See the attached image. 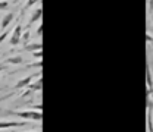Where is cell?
I'll return each mask as SVG.
<instances>
[{
    "label": "cell",
    "mask_w": 153,
    "mask_h": 132,
    "mask_svg": "<svg viewBox=\"0 0 153 132\" xmlns=\"http://www.w3.org/2000/svg\"><path fill=\"white\" fill-rule=\"evenodd\" d=\"M7 4H9L7 1H0V9H6V7H7Z\"/></svg>",
    "instance_id": "15"
},
{
    "label": "cell",
    "mask_w": 153,
    "mask_h": 132,
    "mask_svg": "<svg viewBox=\"0 0 153 132\" xmlns=\"http://www.w3.org/2000/svg\"><path fill=\"white\" fill-rule=\"evenodd\" d=\"M34 56L38 57V59H41V50H38V52H34Z\"/></svg>",
    "instance_id": "16"
},
{
    "label": "cell",
    "mask_w": 153,
    "mask_h": 132,
    "mask_svg": "<svg viewBox=\"0 0 153 132\" xmlns=\"http://www.w3.org/2000/svg\"><path fill=\"white\" fill-rule=\"evenodd\" d=\"M21 38H22V25L18 24V25L15 27V29L12 31V35H10V44H12V46L19 44Z\"/></svg>",
    "instance_id": "2"
},
{
    "label": "cell",
    "mask_w": 153,
    "mask_h": 132,
    "mask_svg": "<svg viewBox=\"0 0 153 132\" xmlns=\"http://www.w3.org/2000/svg\"><path fill=\"white\" fill-rule=\"evenodd\" d=\"M34 76H36V75H30V76H27V78H24V79H21L18 84L15 85V90H21V88L28 87V85H30V82L34 79Z\"/></svg>",
    "instance_id": "4"
},
{
    "label": "cell",
    "mask_w": 153,
    "mask_h": 132,
    "mask_svg": "<svg viewBox=\"0 0 153 132\" xmlns=\"http://www.w3.org/2000/svg\"><path fill=\"white\" fill-rule=\"evenodd\" d=\"M38 90H41V78L38 79L36 84H33V85H30V90L27 91V94H30L31 91H38Z\"/></svg>",
    "instance_id": "9"
},
{
    "label": "cell",
    "mask_w": 153,
    "mask_h": 132,
    "mask_svg": "<svg viewBox=\"0 0 153 132\" xmlns=\"http://www.w3.org/2000/svg\"><path fill=\"white\" fill-rule=\"evenodd\" d=\"M41 15H43V10H41V7H38L37 10H36V12L33 13V16H31L30 22H28V27H30V25H33V24H34L36 21H38V19L41 18Z\"/></svg>",
    "instance_id": "5"
},
{
    "label": "cell",
    "mask_w": 153,
    "mask_h": 132,
    "mask_svg": "<svg viewBox=\"0 0 153 132\" xmlns=\"http://www.w3.org/2000/svg\"><path fill=\"white\" fill-rule=\"evenodd\" d=\"M13 116H19V117H24V119H33V120H41V112L38 110H27V112H9Z\"/></svg>",
    "instance_id": "1"
},
{
    "label": "cell",
    "mask_w": 153,
    "mask_h": 132,
    "mask_svg": "<svg viewBox=\"0 0 153 132\" xmlns=\"http://www.w3.org/2000/svg\"><path fill=\"white\" fill-rule=\"evenodd\" d=\"M0 71H3V68H0Z\"/></svg>",
    "instance_id": "19"
},
{
    "label": "cell",
    "mask_w": 153,
    "mask_h": 132,
    "mask_svg": "<svg viewBox=\"0 0 153 132\" xmlns=\"http://www.w3.org/2000/svg\"><path fill=\"white\" fill-rule=\"evenodd\" d=\"M28 38H30V32H28V31H25V34H22V40H24V43H27V41H28Z\"/></svg>",
    "instance_id": "14"
},
{
    "label": "cell",
    "mask_w": 153,
    "mask_h": 132,
    "mask_svg": "<svg viewBox=\"0 0 153 132\" xmlns=\"http://www.w3.org/2000/svg\"><path fill=\"white\" fill-rule=\"evenodd\" d=\"M149 112H147V129L149 132H153V122H152V103L149 101Z\"/></svg>",
    "instance_id": "6"
},
{
    "label": "cell",
    "mask_w": 153,
    "mask_h": 132,
    "mask_svg": "<svg viewBox=\"0 0 153 132\" xmlns=\"http://www.w3.org/2000/svg\"><path fill=\"white\" fill-rule=\"evenodd\" d=\"M152 22H153V16H152Z\"/></svg>",
    "instance_id": "20"
},
{
    "label": "cell",
    "mask_w": 153,
    "mask_h": 132,
    "mask_svg": "<svg viewBox=\"0 0 153 132\" xmlns=\"http://www.w3.org/2000/svg\"><path fill=\"white\" fill-rule=\"evenodd\" d=\"M7 35H9V31H4V32L0 35V43H3V41L6 40V37H7Z\"/></svg>",
    "instance_id": "13"
},
{
    "label": "cell",
    "mask_w": 153,
    "mask_h": 132,
    "mask_svg": "<svg viewBox=\"0 0 153 132\" xmlns=\"http://www.w3.org/2000/svg\"><path fill=\"white\" fill-rule=\"evenodd\" d=\"M13 1H18V0H13Z\"/></svg>",
    "instance_id": "21"
},
{
    "label": "cell",
    "mask_w": 153,
    "mask_h": 132,
    "mask_svg": "<svg viewBox=\"0 0 153 132\" xmlns=\"http://www.w3.org/2000/svg\"><path fill=\"white\" fill-rule=\"evenodd\" d=\"M27 122H0V129H6V128H19V126H25Z\"/></svg>",
    "instance_id": "3"
},
{
    "label": "cell",
    "mask_w": 153,
    "mask_h": 132,
    "mask_svg": "<svg viewBox=\"0 0 153 132\" xmlns=\"http://www.w3.org/2000/svg\"><path fill=\"white\" fill-rule=\"evenodd\" d=\"M12 19H13V15H12V13H7V15L4 16V19H3V22H1V28H3V29H6V28H7V25L12 22Z\"/></svg>",
    "instance_id": "7"
},
{
    "label": "cell",
    "mask_w": 153,
    "mask_h": 132,
    "mask_svg": "<svg viewBox=\"0 0 153 132\" xmlns=\"http://www.w3.org/2000/svg\"><path fill=\"white\" fill-rule=\"evenodd\" d=\"M147 85H149V93H153V79H152V75H150V68L147 66Z\"/></svg>",
    "instance_id": "10"
},
{
    "label": "cell",
    "mask_w": 153,
    "mask_h": 132,
    "mask_svg": "<svg viewBox=\"0 0 153 132\" xmlns=\"http://www.w3.org/2000/svg\"><path fill=\"white\" fill-rule=\"evenodd\" d=\"M41 32H43V25H40L37 29V35H41Z\"/></svg>",
    "instance_id": "17"
},
{
    "label": "cell",
    "mask_w": 153,
    "mask_h": 132,
    "mask_svg": "<svg viewBox=\"0 0 153 132\" xmlns=\"http://www.w3.org/2000/svg\"><path fill=\"white\" fill-rule=\"evenodd\" d=\"M41 43H37V44H30V46H25V50H28V52H38V50H41Z\"/></svg>",
    "instance_id": "8"
},
{
    "label": "cell",
    "mask_w": 153,
    "mask_h": 132,
    "mask_svg": "<svg viewBox=\"0 0 153 132\" xmlns=\"http://www.w3.org/2000/svg\"><path fill=\"white\" fill-rule=\"evenodd\" d=\"M37 1H38V0H28V3H27V4L24 6V10H27V9H30V7H31L33 4H36Z\"/></svg>",
    "instance_id": "12"
},
{
    "label": "cell",
    "mask_w": 153,
    "mask_h": 132,
    "mask_svg": "<svg viewBox=\"0 0 153 132\" xmlns=\"http://www.w3.org/2000/svg\"><path fill=\"white\" fill-rule=\"evenodd\" d=\"M6 62H7V63H13V65H19V63H22V57H19V56L10 57V59H7Z\"/></svg>",
    "instance_id": "11"
},
{
    "label": "cell",
    "mask_w": 153,
    "mask_h": 132,
    "mask_svg": "<svg viewBox=\"0 0 153 132\" xmlns=\"http://www.w3.org/2000/svg\"><path fill=\"white\" fill-rule=\"evenodd\" d=\"M6 97H9V95H6ZM6 97H3V98H6ZM3 98H0V101H1V100H3Z\"/></svg>",
    "instance_id": "18"
}]
</instances>
